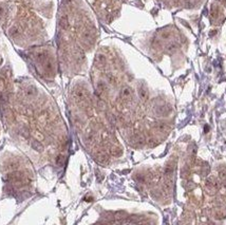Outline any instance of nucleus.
Here are the masks:
<instances>
[{
    "instance_id": "f257e3e1",
    "label": "nucleus",
    "mask_w": 226,
    "mask_h": 225,
    "mask_svg": "<svg viewBox=\"0 0 226 225\" xmlns=\"http://www.w3.org/2000/svg\"><path fill=\"white\" fill-rule=\"evenodd\" d=\"M3 82H2V80H0V91H2L3 90Z\"/></svg>"
}]
</instances>
